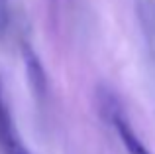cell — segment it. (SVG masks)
Listing matches in <instances>:
<instances>
[{
  "mask_svg": "<svg viewBox=\"0 0 155 154\" xmlns=\"http://www.w3.org/2000/svg\"><path fill=\"white\" fill-rule=\"evenodd\" d=\"M8 18H10V12H8V0H0V32L6 30Z\"/></svg>",
  "mask_w": 155,
  "mask_h": 154,
  "instance_id": "277c9868",
  "label": "cell"
},
{
  "mask_svg": "<svg viewBox=\"0 0 155 154\" xmlns=\"http://www.w3.org/2000/svg\"><path fill=\"white\" fill-rule=\"evenodd\" d=\"M0 150L4 154H31L18 132L2 79H0Z\"/></svg>",
  "mask_w": 155,
  "mask_h": 154,
  "instance_id": "7a4b0ae2",
  "label": "cell"
},
{
  "mask_svg": "<svg viewBox=\"0 0 155 154\" xmlns=\"http://www.w3.org/2000/svg\"><path fill=\"white\" fill-rule=\"evenodd\" d=\"M98 103H100V111H102L104 119H108V123L116 128L118 136H120L122 144L126 146L128 154H151L147 148H145V144L140 140V136L134 132L132 124L128 123V119H126L120 103H118V99L112 95V93L102 91L100 97H98Z\"/></svg>",
  "mask_w": 155,
  "mask_h": 154,
  "instance_id": "6da1fadb",
  "label": "cell"
},
{
  "mask_svg": "<svg viewBox=\"0 0 155 154\" xmlns=\"http://www.w3.org/2000/svg\"><path fill=\"white\" fill-rule=\"evenodd\" d=\"M22 58H24V67H26V75H28V81H30L31 91L38 99H43L47 93V75H45V69H43L41 59L38 58V54L34 51V47L30 44L22 46Z\"/></svg>",
  "mask_w": 155,
  "mask_h": 154,
  "instance_id": "3957f363",
  "label": "cell"
}]
</instances>
